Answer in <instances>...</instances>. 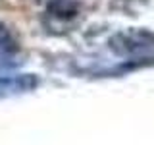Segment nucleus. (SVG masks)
<instances>
[{
  "label": "nucleus",
  "instance_id": "f257e3e1",
  "mask_svg": "<svg viewBox=\"0 0 154 145\" xmlns=\"http://www.w3.org/2000/svg\"><path fill=\"white\" fill-rule=\"evenodd\" d=\"M108 45L116 54L133 56L154 47V33L143 31V29H129V31H122L114 35Z\"/></svg>",
  "mask_w": 154,
  "mask_h": 145
},
{
  "label": "nucleus",
  "instance_id": "f03ea898",
  "mask_svg": "<svg viewBox=\"0 0 154 145\" xmlns=\"http://www.w3.org/2000/svg\"><path fill=\"white\" fill-rule=\"evenodd\" d=\"M38 85V77L33 74H19L0 77V99H8L14 95H21L33 91Z\"/></svg>",
  "mask_w": 154,
  "mask_h": 145
},
{
  "label": "nucleus",
  "instance_id": "7ed1b4c3",
  "mask_svg": "<svg viewBox=\"0 0 154 145\" xmlns=\"http://www.w3.org/2000/svg\"><path fill=\"white\" fill-rule=\"evenodd\" d=\"M17 48L19 47H17L14 35L10 33V29L0 23V60H10V58H14V54L17 52Z\"/></svg>",
  "mask_w": 154,
  "mask_h": 145
},
{
  "label": "nucleus",
  "instance_id": "20e7f679",
  "mask_svg": "<svg viewBox=\"0 0 154 145\" xmlns=\"http://www.w3.org/2000/svg\"><path fill=\"white\" fill-rule=\"evenodd\" d=\"M48 14L54 18H73L77 14V4L71 0H52L48 4Z\"/></svg>",
  "mask_w": 154,
  "mask_h": 145
}]
</instances>
